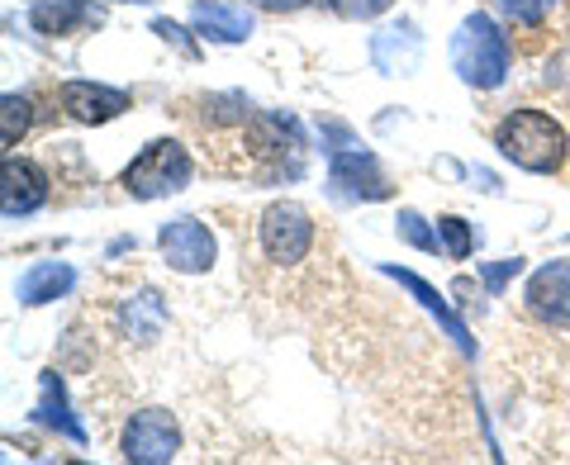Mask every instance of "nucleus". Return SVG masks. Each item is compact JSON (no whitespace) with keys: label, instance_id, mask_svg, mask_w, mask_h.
Listing matches in <instances>:
<instances>
[{"label":"nucleus","instance_id":"1","mask_svg":"<svg viewBox=\"0 0 570 465\" xmlns=\"http://www.w3.org/2000/svg\"><path fill=\"white\" fill-rule=\"evenodd\" d=\"M494 148L504 152L513 167H523L532 176H551V171H561L570 142H566V129L547 110H513L499 119Z\"/></svg>","mask_w":570,"mask_h":465},{"label":"nucleus","instance_id":"2","mask_svg":"<svg viewBox=\"0 0 570 465\" xmlns=\"http://www.w3.org/2000/svg\"><path fill=\"white\" fill-rule=\"evenodd\" d=\"M452 67L456 77L475 86V91H494L509 77V39L485 10L466 14L452 33Z\"/></svg>","mask_w":570,"mask_h":465},{"label":"nucleus","instance_id":"3","mask_svg":"<svg viewBox=\"0 0 570 465\" xmlns=\"http://www.w3.org/2000/svg\"><path fill=\"white\" fill-rule=\"evenodd\" d=\"M190 152L181 148L176 138H157L148 142L129 171H124V190L134 195V200H163V195H176V190H186L190 186Z\"/></svg>","mask_w":570,"mask_h":465},{"label":"nucleus","instance_id":"4","mask_svg":"<svg viewBox=\"0 0 570 465\" xmlns=\"http://www.w3.org/2000/svg\"><path fill=\"white\" fill-rule=\"evenodd\" d=\"M257 238H262V253L272 266H299L314 247V219L305 205L295 200H276L262 209V224H257Z\"/></svg>","mask_w":570,"mask_h":465},{"label":"nucleus","instance_id":"5","mask_svg":"<svg viewBox=\"0 0 570 465\" xmlns=\"http://www.w3.org/2000/svg\"><path fill=\"white\" fill-rule=\"evenodd\" d=\"M119 452L134 465H167V461H176V452H181V427H176V418L167 408H142V414H134L124 423Z\"/></svg>","mask_w":570,"mask_h":465},{"label":"nucleus","instance_id":"6","mask_svg":"<svg viewBox=\"0 0 570 465\" xmlns=\"http://www.w3.org/2000/svg\"><path fill=\"white\" fill-rule=\"evenodd\" d=\"M157 247H163V261L181 276H200L214 266V233L200 219H171L157 233Z\"/></svg>","mask_w":570,"mask_h":465},{"label":"nucleus","instance_id":"7","mask_svg":"<svg viewBox=\"0 0 570 465\" xmlns=\"http://www.w3.org/2000/svg\"><path fill=\"white\" fill-rule=\"evenodd\" d=\"M528 314L547 328H570V261H547L528 276Z\"/></svg>","mask_w":570,"mask_h":465},{"label":"nucleus","instance_id":"8","mask_svg":"<svg viewBox=\"0 0 570 465\" xmlns=\"http://www.w3.org/2000/svg\"><path fill=\"white\" fill-rule=\"evenodd\" d=\"M328 176H333L337 190L352 195V200H385L390 195L385 171L376 167V157L362 152V148H333L328 152Z\"/></svg>","mask_w":570,"mask_h":465},{"label":"nucleus","instance_id":"9","mask_svg":"<svg viewBox=\"0 0 570 465\" xmlns=\"http://www.w3.org/2000/svg\"><path fill=\"white\" fill-rule=\"evenodd\" d=\"M29 24H33V33H43V39H71V33L100 29L105 10L96 0H33Z\"/></svg>","mask_w":570,"mask_h":465},{"label":"nucleus","instance_id":"10","mask_svg":"<svg viewBox=\"0 0 570 465\" xmlns=\"http://www.w3.org/2000/svg\"><path fill=\"white\" fill-rule=\"evenodd\" d=\"M115 324H119V337H124V343L153 347L157 337L167 333V299L142 285V290H134V295H124V299H119Z\"/></svg>","mask_w":570,"mask_h":465},{"label":"nucleus","instance_id":"11","mask_svg":"<svg viewBox=\"0 0 570 465\" xmlns=\"http://www.w3.org/2000/svg\"><path fill=\"white\" fill-rule=\"evenodd\" d=\"M48 200V176L39 162H29V157H6V176H0V209H6V219H24Z\"/></svg>","mask_w":570,"mask_h":465},{"label":"nucleus","instance_id":"12","mask_svg":"<svg viewBox=\"0 0 570 465\" xmlns=\"http://www.w3.org/2000/svg\"><path fill=\"white\" fill-rule=\"evenodd\" d=\"M58 105L77 123H110L129 110V96L115 91V86H96V81H67L58 86Z\"/></svg>","mask_w":570,"mask_h":465},{"label":"nucleus","instance_id":"13","mask_svg":"<svg viewBox=\"0 0 570 465\" xmlns=\"http://www.w3.org/2000/svg\"><path fill=\"white\" fill-rule=\"evenodd\" d=\"M371 62H376L385 77H409V71L423 62V39H419V29L409 24V20L381 29L376 39H371Z\"/></svg>","mask_w":570,"mask_h":465},{"label":"nucleus","instance_id":"14","mask_svg":"<svg viewBox=\"0 0 570 465\" xmlns=\"http://www.w3.org/2000/svg\"><path fill=\"white\" fill-rule=\"evenodd\" d=\"M190 24L209 43H243L247 33H253V14L238 6H224V0H200V6L190 10Z\"/></svg>","mask_w":570,"mask_h":465},{"label":"nucleus","instance_id":"15","mask_svg":"<svg viewBox=\"0 0 570 465\" xmlns=\"http://www.w3.org/2000/svg\"><path fill=\"white\" fill-rule=\"evenodd\" d=\"M71 285H77V271H71L67 261H33L20 276V285H14V295H20V304H29V309H39V304L62 299Z\"/></svg>","mask_w":570,"mask_h":465},{"label":"nucleus","instance_id":"16","mask_svg":"<svg viewBox=\"0 0 570 465\" xmlns=\"http://www.w3.org/2000/svg\"><path fill=\"white\" fill-rule=\"evenodd\" d=\"M381 271H385L390 280H400V285H404V290H409V295H414V299L423 304V309H428V314H433V318H438V324H442V328H448V337H456V347H461V352H475V343H471V333H466V324H461V318H456V314L448 309V299H442V295L433 290V285H428V280H419L414 271H400V266H381Z\"/></svg>","mask_w":570,"mask_h":465},{"label":"nucleus","instance_id":"17","mask_svg":"<svg viewBox=\"0 0 570 465\" xmlns=\"http://www.w3.org/2000/svg\"><path fill=\"white\" fill-rule=\"evenodd\" d=\"M33 418H39L43 427H58V433L71 437V442H86V427L71 418V408H67V395H62L58 370H48L43 380H39V408H33Z\"/></svg>","mask_w":570,"mask_h":465},{"label":"nucleus","instance_id":"18","mask_svg":"<svg viewBox=\"0 0 570 465\" xmlns=\"http://www.w3.org/2000/svg\"><path fill=\"white\" fill-rule=\"evenodd\" d=\"M29 119H33V105L24 96H6V100H0V138H6V148H14V142L24 138Z\"/></svg>","mask_w":570,"mask_h":465},{"label":"nucleus","instance_id":"19","mask_svg":"<svg viewBox=\"0 0 570 465\" xmlns=\"http://www.w3.org/2000/svg\"><path fill=\"white\" fill-rule=\"evenodd\" d=\"M438 233H442V247H448L452 261H466L471 247H475V233L466 219H456V214H448V219H438Z\"/></svg>","mask_w":570,"mask_h":465},{"label":"nucleus","instance_id":"20","mask_svg":"<svg viewBox=\"0 0 570 465\" xmlns=\"http://www.w3.org/2000/svg\"><path fill=\"white\" fill-rule=\"evenodd\" d=\"M400 238H404V243H414L419 253H438V247H442V243H438V233L428 228V224H423V214H414V209H404V214H400Z\"/></svg>","mask_w":570,"mask_h":465},{"label":"nucleus","instance_id":"21","mask_svg":"<svg viewBox=\"0 0 570 465\" xmlns=\"http://www.w3.org/2000/svg\"><path fill=\"white\" fill-rule=\"evenodd\" d=\"M494 6L504 10L513 24H542V20H547V10L557 6V0H494Z\"/></svg>","mask_w":570,"mask_h":465},{"label":"nucleus","instance_id":"22","mask_svg":"<svg viewBox=\"0 0 570 465\" xmlns=\"http://www.w3.org/2000/svg\"><path fill=\"white\" fill-rule=\"evenodd\" d=\"M328 6L343 14V20H376V14H385L395 0H328Z\"/></svg>","mask_w":570,"mask_h":465},{"label":"nucleus","instance_id":"23","mask_svg":"<svg viewBox=\"0 0 570 465\" xmlns=\"http://www.w3.org/2000/svg\"><path fill=\"white\" fill-rule=\"evenodd\" d=\"M519 271H523L519 257H513V261H499V266H490V271H485V285H490V290H504V280L519 276Z\"/></svg>","mask_w":570,"mask_h":465},{"label":"nucleus","instance_id":"24","mask_svg":"<svg viewBox=\"0 0 570 465\" xmlns=\"http://www.w3.org/2000/svg\"><path fill=\"white\" fill-rule=\"evenodd\" d=\"M153 33H163L167 43H181L186 52H195V48L186 43V29H181V24H171V20H157V24H153Z\"/></svg>","mask_w":570,"mask_h":465},{"label":"nucleus","instance_id":"25","mask_svg":"<svg viewBox=\"0 0 570 465\" xmlns=\"http://www.w3.org/2000/svg\"><path fill=\"white\" fill-rule=\"evenodd\" d=\"M257 10H272V14H295V10H305L309 0H253Z\"/></svg>","mask_w":570,"mask_h":465},{"label":"nucleus","instance_id":"26","mask_svg":"<svg viewBox=\"0 0 570 465\" xmlns=\"http://www.w3.org/2000/svg\"><path fill=\"white\" fill-rule=\"evenodd\" d=\"M124 6H153V0H124Z\"/></svg>","mask_w":570,"mask_h":465}]
</instances>
